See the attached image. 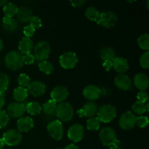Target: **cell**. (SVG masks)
<instances>
[{
  "label": "cell",
  "instance_id": "obj_1",
  "mask_svg": "<svg viewBox=\"0 0 149 149\" xmlns=\"http://www.w3.org/2000/svg\"><path fill=\"white\" fill-rule=\"evenodd\" d=\"M99 138L103 145L106 146H119L120 144L116 132L111 127L103 128L99 134Z\"/></svg>",
  "mask_w": 149,
  "mask_h": 149
},
{
  "label": "cell",
  "instance_id": "obj_2",
  "mask_svg": "<svg viewBox=\"0 0 149 149\" xmlns=\"http://www.w3.org/2000/svg\"><path fill=\"white\" fill-rule=\"evenodd\" d=\"M4 63L7 68L12 71H17L23 67V55L17 51H11L6 55Z\"/></svg>",
  "mask_w": 149,
  "mask_h": 149
},
{
  "label": "cell",
  "instance_id": "obj_3",
  "mask_svg": "<svg viewBox=\"0 0 149 149\" xmlns=\"http://www.w3.org/2000/svg\"><path fill=\"white\" fill-rule=\"evenodd\" d=\"M55 115L61 122H69L74 116V109L68 103H61L56 106Z\"/></svg>",
  "mask_w": 149,
  "mask_h": 149
},
{
  "label": "cell",
  "instance_id": "obj_4",
  "mask_svg": "<svg viewBox=\"0 0 149 149\" xmlns=\"http://www.w3.org/2000/svg\"><path fill=\"white\" fill-rule=\"evenodd\" d=\"M116 109L111 105H104L97 109V118L101 122L109 123L116 117Z\"/></svg>",
  "mask_w": 149,
  "mask_h": 149
},
{
  "label": "cell",
  "instance_id": "obj_5",
  "mask_svg": "<svg viewBox=\"0 0 149 149\" xmlns=\"http://www.w3.org/2000/svg\"><path fill=\"white\" fill-rule=\"evenodd\" d=\"M51 52V47L46 41H41L38 42L34 47L33 56L35 60L39 61H47Z\"/></svg>",
  "mask_w": 149,
  "mask_h": 149
},
{
  "label": "cell",
  "instance_id": "obj_6",
  "mask_svg": "<svg viewBox=\"0 0 149 149\" xmlns=\"http://www.w3.org/2000/svg\"><path fill=\"white\" fill-rule=\"evenodd\" d=\"M97 24L104 28H112L117 23L118 17L115 13L111 11H105L100 13Z\"/></svg>",
  "mask_w": 149,
  "mask_h": 149
},
{
  "label": "cell",
  "instance_id": "obj_7",
  "mask_svg": "<svg viewBox=\"0 0 149 149\" xmlns=\"http://www.w3.org/2000/svg\"><path fill=\"white\" fill-rule=\"evenodd\" d=\"M2 140L6 145L9 146H15L22 141V134L17 130H9L4 133Z\"/></svg>",
  "mask_w": 149,
  "mask_h": 149
},
{
  "label": "cell",
  "instance_id": "obj_8",
  "mask_svg": "<svg viewBox=\"0 0 149 149\" xmlns=\"http://www.w3.org/2000/svg\"><path fill=\"white\" fill-rule=\"evenodd\" d=\"M60 65L65 69H71L77 65L78 63V57L73 52H65L60 57Z\"/></svg>",
  "mask_w": 149,
  "mask_h": 149
},
{
  "label": "cell",
  "instance_id": "obj_9",
  "mask_svg": "<svg viewBox=\"0 0 149 149\" xmlns=\"http://www.w3.org/2000/svg\"><path fill=\"white\" fill-rule=\"evenodd\" d=\"M47 131L49 135L55 141H60L63 136V127L59 120L51 122L47 125Z\"/></svg>",
  "mask_w": 149,
  "mask_h": 149
},
{
  "label": "cell",
  "instance_id": "obj_10",
  "mask_svg": "<svg viewBox=\"0 0 149 149\" xmlns=\"http://www.w3.org/2000/svg\"><path fill=\"white\" fill-rule=\"evenodd\" d=\"M136 118L137 116L131 111L125 112L119 119V126L125 130L132 129L136 125Z\"/></svg>",
  "mask_w": 149,
  "mask_h": 149
},
{
  "label": "cell",
  "instance_id": "obj_11",
  "mask_svg": "<svg viewBox=\"0 0 149 149\" xmlns=\"http://www.w3.org/2000/svg\"><path fill=\"white\" fill-rule=\"evenodd\" d=\"M68 95L69 92L65 86H57L51 92V100H53L55 103H63L64 100H66Z\"/></svg>",
  "mask_w": 149,
  "mask_h": 149
},
{
  "label": "cell",
  "instance_id": "obj_12",
  "mask_svg": "<svg viewBox=\"0 0 149 149\" xmlns=\"http://www.w3.org/2000/svg\"><path fill=\"white\" fill-rule=\"evenodd\" d=\"M6 112L13 118H21L26 112V106L22 103H11L7 106Z\"/></svg>",
  "mask_w": 149,
  "mask_h": 149
},
{
  "label": "cell",
  "instance_id": "obj_13",
  "mask_svg": "<svg viewBox=\"0 0 149 149\" xmlns=\"http://www.w3.org/2000/svg\"><path fill=\"white\" fill-rule=\"evenodd\" d=\"M84 130L82 125L76 124L71 126L68 130V137L69 140L74 143H77L81 141L84 138Z\"/></svg>",
  "mask_w": 149,
  "mask_h": 149
},
{
  "label": "cell",
  "instance_id": "obj_14",
  "mask_svg": "<svg viewBox=\"0 0 149 149\" xmlns=\"http://www.w3.org/2000/svg\"><path fill=\"white\" fill-rule=\"evenodd\" d=\"M97 112V106L94 102H88L85 103L83 108L77 111V114L79 117L85 116L87 118L94 117Z\"/></svg>",
  "mask_w": 149,
  "mask_h": 149
},
{
  "label": "cell",
  "instance_id": "obj_15",
  "mask_svg": "<svg viewBox=\"0 0 149 149\" xmlns=\"http://www.w3.org/2000/svg\"><path fill=\"white\" fill-rule=\"evenodd\" d=\"M101 90L98 87L93 84L87 85L83 90V95L87 100L93 101L97 100L101 95Z\"/></svg>",
  "mask_w": 149,
  "mask_h": 149
},
{
  "label": "cell",
  "instance_id": "obj_16",
  "mask_svg": "<svg viewBox=\"0 0 149 149\" xmlns=\"http://www.w3.org/2000/svg\"><path fill=\"white\" fill-rule=\"evenodd\" d=\"M28 93L34 97L42 95L46 91V85L43 82L39 81H32L27 87Z\"/></svg>",
  "mask_w": 149,
  "mask_h": 149
},
{
  "label": "cell",
  "instance_id": "obj_17",
  "mask_svg": "<svg viewBox=\"0 0 149 149\" xmlns=\"http://www.w3.org/2000/svg\"><path fill=\"white\" fill-rule=\"evenodd\" d=\"M115 85L122 90H130L132 89V82L128 76L124 74H119L115 77Z\"/></svg>",
  "mask_w": 149,
  "mask_h": 149
},
{
  "label": "cell",
  "instance_id": "obj_18",
  "mask_svg": "<svg viewBox=\"0 0 149 149\" xmlns=\"http://www.w3.org/2000/svg\"><path fill=\"white\" fill-rule=\"evenodd\" d=\"M33 121L30 116L21 117L17 120V130L21 132H27L33 127Z\"/></svg>",
  "mask_w": 149,
  "mask_h": 149
},
{
  "label": "cell",
  "instance_id": "obj_19",
  "mask_svg": "<svg viewBox=\"0 0 149 149\" xmlns=\"http://www.w3.org/2000/svg\"><path fill=\"white\" fill-rule=\"evenodd\" d=\"M134 84L138 90L141 91H146L149 85V79L148 76L142 73L136 74L134 77Z\"/></svg>",
  "mask_w": 149,
  "mask_h": 149
},
{
  "label": "cell",
  "instance_id": "obj_20",
  "mask_svg": "<svg viewBox=\"0 0 149 149\" xmlns=\"http://www.w3.org/2000/svg\"><path fill=\"white\" fill-rule=\"evenodd\" d=\"M112 63H113V67L119 74H124L129 69L128 61L122 57H116Z\"/></svg>",
  "mask_w": 149,
  "mask_h": 149
},
{
  "label": "cell",
  "instance_id": "obj_21",
  "mask_svg": "<svg viewBox=\"0 0 149 149\" xmlns=\"http://www.w3.org/2000/svg\"><path fill=\"white\" fill-rule=\"evenodd\" d=\"M16 15H17V17L19 21L22 23H29L33 16L31 10L26 6H21L19 7Z\"/></svg>",
  "mask_w": 149,
  "mask_h": 149
},
{
  "label": "cell",
  "instance_id": "obj_22",
  "mask_svg": "<svg viewBox=\"0 0 149 149\" xmlns=\"http://www.w3.org/2000/svg\"><path fill=\"white\" fill-rule=\"evenodd\" d=\"M33 43L32 39L31 38L26 37L25 36L19 42V52L23 55L31 53V50L33 49Z\"/></svg>",
  "mask_w": 149,
  "mask_h": 149
},
{
  "label": "cell",
  "instance_id": "obj_23",
  "mask_svg": "<svg viewBox=\"0 0 149 149\" xmlns=\"http://www.w3.org/2000/svg\"><path fill=\"white\" fill-rule=\"evenodd\" d=\"M2 25L4 30L9 33L15 32L18 27V24L15 19L13 17H4V16L2 18Z\"/></svg>",
  "mask_w": 149,
  "mask_h": 149
},
{
  "label": "cell",
  "instance_id": "obj_24",
  "mask_svg": "<svg viewBox=\"0 0 149 149\" xmlns=\"http://www.w3.org/2000/svg\"><path fill=\"white\" fill-rule=\"evenodd\" d=\"M13 97L17 103H21L24 101L27 98L29 95L27 88H24L22 87H18L16 89H15L13 91Z\"/></svg>",
  "mask_w": 149,
  "mask_h": 149
},
{
  "label": "cell",
  "instance_id": "obj_25",
  "mask_svg": "<svg viewBox=\"0 0 149 149\" xmlns=\"http://www.w3.org/2000/svg\"><path fill=\"white\" fill-rule=\"evenodd\" d=\"M100 56L102 61H113L116 58L115 51L113 48L106 47L100 50Z\"/></svg>",
  "mask_w": 149,
  "mask_h": 149
},
{
  "label": "cell",
  "instance_id": "obj_26",
  "mask_svg": "<svg viewBox=\"0 0 149 149\" xmlns=\"http://www.w3.org/2000/svg\"><path fill=\"white\" fill-rule=\"evenodd\" d=\"M26 111L31 116L39 115L42 111V106L38 102H30L26 106Z\"/></svg>",
  "mask_w": 149,
  "mask_h": 149
},
{
  "label": "cell",
  "instance_id": "obj_27",
  "mask_svg": "<svg viewBox=\"0 0 149 149\" xmlns=\"http://www.w3.org/2000/svg\"><path fill=\"white\" fill-rule=\"evenodd\" d=\"M17 10H18V7L13 2H8L3 7V13H4V17H13V16L17 14Z\"/></svg>",
  "mask_w": 149,
  "mask_h": 149
},
{
  "label": "cell",
  "instance_id": "obj_28",
  "mask_svg": "<svg viewBox=\"0 0 149 149\" xmlns=\"http://www.w3.org/2000/svg\"><path fill=\"white\" fill-rule=\"evenodd\" d=\"M39 70L45 74H51L53 72L54 66L51 62L48 61H40L38 64Z\"/></svg>",
  "mask_w": 149,
  "mask_h": 149
},
{
  "label": "cell",
  "instance_id": "obj_29",
  "mask_svg": "<svg viewBox=\"0 0 149 149\" xmlns=\"http://www.w3.org/2000/svg\"><path fill=\"white\" fill-rule=\"evenodd\" d=\"M132 109L137 114L142 115L148 110V104L146 105L145 103L137 101L132 105Z\"/></svg>",
  "mask_w": 149,
  "mask_h": 149
},
{
  "label": "cell",
  "instance_id": "obj_30",
  "mask_svg": "<svg viewBox=\"0 0 149 149\" xmlns=\"http://www.w3.org/2000/svg\"><path fill=\"white\" fill-rule=\"evenodd\" d=\"M101 122L97 117H92L87 119V128L88 130L96 131L100 127Z\"/></svg>",
  "mask_w": 149,
  "mask_h": 149
},
{
  "label": "cell",
  "instance_id": "obj_31",
  "mask_svg": "<svg viewBox=\"0 0 149 149\" xmlns=\"http://www.w3.org/2000/svg\"><path fill=\"white\" fill-rule=\"evenodd\" d=\"M56 109V103L52 100H49L46 103H44L43 106L42 107V111L47 115H51L55 111Z\"/></svg>",
  "mask_w": 149,
  "mask_h": 149
},
{
  "label": "cell",
  "instance_id": "obj_32",
  "mask_svg": "<svg viewBox=\"0 0 149 149\" xmlns=\"http://www.w3.org/2000/svg\"><path fill=\"white\" fill-rule=\"evenodd\" d=\"M10 84V78L7 74L0 73V93L4 94L7 91Z\"/></svg>",
  "mask_w": 149,
  "mask_h": 149
},
{
  "label": "cell",
  "instance_id": "obj_33",
  "mask_svg": "<svg viewBox=\"0 0 149 149\" xmlns=\"http://www.w3.org/2000/svg\"><path fill=\"white\" fill-rule=\"evenodd\" d=\"M99 15L98 10L94 7H89L85 11V16L92 21H97Z\"/></svg>",
  "mask_w": 149,
  "mask_h": 149
},
{
  "label": "cell",
  "instance_id": "obj_34",
  "mask_svg": "<svg viewBox=\"0 0 149 149\" xmlns=\"http://www.w3.org/2000/svg\"><path fill=\"white\" fill-rule=\"evenodd\" d=\"M138 44L142 49L148 50L149 49V35L144 33L138 39Z\"/></svg>",
  "mask_w": 149,
  "mask_h": 149
},
{
  "label": "cell",
  "instance_id": "obj_35",
  "mask_svg": "<svg viewBox=\"0 0 149 149\" xmlns=\"http://www.w3.org/2000/svg\"><path fill=\"white\" fill-rule=\"evenodd\" d=\"M17 83L20 85L19 87L26 88L31 83V79L27 74H20L17 77Z\"/></svg>",
  "mask_w": 149,
  "mask_h": 149
},
{
  "label": "cell",
  "instance_id": "obj_36",
  "mask_svg": "<svg viewBox=\"0 0 149 149\" xmlns=\"http://www.w3.org/2000/svg\"><path fill=\"white\" fill-rule=\"evenodd\" d=\"M10 122V116L5 111L0 109V129L5 127Z\"/></svg>",
  "mask_w": 149,
  "mask_h": 149
},
{
  "label": "cell",
  "instance_id": "obj_37",
  "mask_svg": "<svg viewBox=\"0 0 149 149\" xmlns=\"http://www.w3.org/2000/svg\"><path fill=\"white\" fill-rule=\"evenodd\" d=\"M140 64L143 68H149V52H143L140 58Z\"/></svg>",
  "mask_w": 149,
  "mask_h": 149
},
{
  "label": "cell",
  "instance_id": "obj_38",
  "mask_svg": "<svg viewBox=\"0 0 149 149\" xmlns=\"http://www.w3.org/2000/svg\"><path fill=\"white\" fill-rule=\"evenodd\" d=\"M29 23H30L29 25L31 26L34 29H40V28L42 26V20H41L40 17H39L38 16H33V15L32 16Z\"/></svg>",
  "mask_w": 149,
  "mask_h": 149
},
{
  "label": "cell",
  "instance_id": "obj_39",
  "mask_svg": "<svg viewBox=\"0 0 149 149\" xmlns=\"http://www.w3.org/2000/svg\"><path fill=\"white\" fill-rule=\"evenodd\" d=\"M148 118L147 116H141L136 118V125L140 128H144L148 126Z\"/></svg>",
  "mask_w": 149,
  "mask_h": 149
},
{
  "label": "cell",
  "instance_id": "obj_40",
  "mask_svg": "<svg viewBox=\"0 0 149 149\" xmlns=\"http://www.w3.org/2000/svg\"><path fill=\"white\" fill-rule=\"evenodd\" d=\"M35 31H36V29H33L30 25H28V26H25L24 29H23V34L25 35L26 37L31 38V36H33Z\"/></svg>",
  "mask_w": 149,
  "mask_h": 149
},
{
  "label": "cell",
  "instance_id": "obj_41",
  "mask_svg": "<svg viewBox=\"0 0 149 149\" xmlns=\"http://www.w3.org/2000/svg\"><path fill=\"white\" fill-rule=\"evenodd\" d=\"M23 64H26V65H31V64L34 63L35 58L34 56H33V55H32V54H26V55H23Z\"/></svg>",
  "mask_w": 149,
  "mask_h": 149
},
{
  "label": "cell",
  "instance_id": "obj_42",
  "mask_svg": "<svg viewBox=\"0 0 149 149\" xmlns=\"http://www.w3.org/2000/svg\"><path fill=\"white\" fill-rule=\"evenodd\" d=\"M137 98L138 100V101L145 103L148 100V95L146 91H140L137 95Z\"/></svg>",
  "mask_w": 149,
  "mask_h": 149
},
{
  "label": "cell",
  "instance_id": "obj_43",
  "mask_svg": "<svg viewBox=\"0 0 149 149\" xmlns=\"http://www.w3.org/2000/svg\"><path fill=\"white\" fill-rule=\"evenodd\" d=\"M72 4L73 7H81L86 3V1H82V0H74V1H70Z\"/></svg>",
  "mask_w": 149,
  "mask_h": 149
},
{
  "label": "cell",
  "instance_id": "obj_44",
  "mask_svg": "<svg viewBox=\"0 0 149 149\" xmlns=\"http://www.w3.org/2000/svg\"><path fill=\"white\" fill-rule=\"evenodd\" d=\"M103 66L106 71H109L113 67V63L112 61H103Z\"/></svg>",
  "mask_w": 149,
  "mask_h": 149
},
{
  "label": "cell",
  "instance_id": "obj_45",
  "mask_svg": "<svg viewBox=\"0 0 149 149\" xmlns=\"http://www.w3.org/2000/svg\"><path fill=\"white\" fill-rule=\"evenodd\" d=\"M5 103V98H4V95L2 93H0V109L4 106Z\"/></svg>",
  "mask_w": 149,
  "mask_h": 149
},
{
  "label": "cell",
  "instance_id": "obj_46",
  "mask_svg": "<svg viewBox=\"0 0 149 149\" xmlns=\"http://www.w3.org/2000/svg\"><path fill=\"white\" fill-rule=\"evenodd\" d=\"M64 149H79V147L77 146V145H75V144L74 143H71V144H69V145H68L67 146H65Z\"/></svg>",
  "mask_w": 149,
  "mask_h": 149
},
{
  "label": "cell",
  "instance_id": "obj_47",
  "mask_svg": "<svg viewBox=\"0 0 149 149\" xmlns=\"http://www.w3.org/2000/svg\"><path fill=\"white\" fill-rule=\"evenodd\" d=\"M7 3H8V1H6V0H0V7H2V6L4 7Z\"/></svg>",
  "mask_w": 149,
  "mask_h": 149
},
{
  "label": "cell",
  "instance_id": "obj_48",
  "mask_svg": "<svg viewBox=\"0 0 149 149\" xmlns=\"http://www.w3.org/2000/svg\"><path fill=\"white\" fill-rule=\"evenodd\" d=\"M4 145H5V144H4V141H3L2 138H0V149L4 148Z\"/></svg>",
  "mask_w": 149,
  "mask_h": 149
},
{
  "label": "cell",
  "instance_id": "obj_49",
  "mask_svg": "<svg viewBox=\"0 0 149 149\" xmlns=\"http://www.w3.org/2000/svg\"><path fill=\"white\" fill-rule=\"evenodd\" d=\"M3 47H4V43H3L2 40L0 39V52L3 49Z\"/></svg>",
  "mask_w": 149,
  "mask_h": 149
},
{
  "label": "cell",
  "instance_id": "obj_50",
  "mask_svg": "<svg viewBox=\"0 0 149 149\" xmlns=\"http://www.w3.org/2000/svg\"><path fill=\"white\" fill-rule=\"evenodd\" d=\"M109 149H121L119 146H111Z\"/></svg>",
  "mask_w": 149,
  "mask_h": 149
}]
</instances>
